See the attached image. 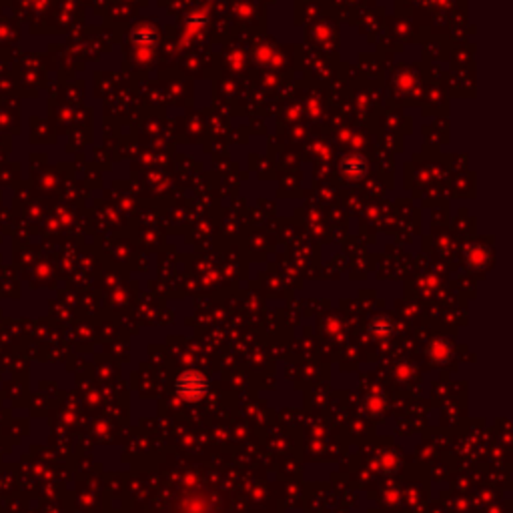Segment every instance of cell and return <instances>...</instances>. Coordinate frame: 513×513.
<instances>
[{
  "instance_id": "6da1fadb",
  "label": "cell",
  "mask_w": 513,
  "mask_h": 513,
  "mask_svg": "<svg viewBox=\"0 0 513 513\" xmlns=\"http://www.w3.org/2000/svg\"><path fill=\"white\" fill-rule=\"evenodd\" d=\"M179 391L182 395H189V397H198L203 393L207 391V383L205 379L201 377L198 373H185L181 379H179Z\"/></svg>"
}]
</instances>
